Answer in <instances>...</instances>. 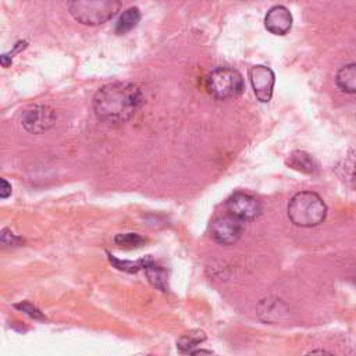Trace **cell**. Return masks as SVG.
I'll return each instance as SVG.
<instances>
[{
	"mask_svg": "<svg viewBox=\"0 0 356 356\" xmlns=\"http://www.w3.org/2000/svg\"><path fill=\"white\" fill-rule=\"evenodd\" d=\"M143 103L142 89L131 82H111L93 96V110L107 124H122L131 120Z\"/></svg>",
	"mask_w": 356,
	"mask_h": 356,
	"instance_id": "6da1fadb",
	"label": "cell"
},
{
	"mask_svg": "<svg viewBox=\"0 0 356 356\" xmlns=\"http://www.w3.org/2000/svg\"><path fill=\"white\" fill-rule=\"evenodd\" d=\"M327 206L316 192H298L288 203V217L298 227H316L324 221Z\"/></svg>",
	"mask_w": 356,
	"mask_h": 356,
	"instance_id": "7a4b0ae2",
	"label": "cell"
},
{
	"mask_svg": "<svg viewBox=\"0 0 356 356\" xmlns=\"http://www.w3.org/2000/svg\"><path fill=\"white\" fill-rule=\"evenodd\" d=\"M121 8V0H68L72 18L83 25H102L111 19Z\"/></svg>",
	"mask_w": 356,
	"mask_h": 356,
	"instance_id": "3957f363",
	"label": "cell"
},
{
	"mask_svg": "<svg viewBox=\"0 0 356 356\" xmlns=\"http://www.w3.org/2000/svg\"><path fill=\"white\" fill-rule=\"evenodd\" d=\"M206 89L213 97L218 100L232 99L242 93L243 78L234 68L218 67L207 75Z\"/></svg>",
	"mask_w": 356,
	"mask_h": 356,
	"instance_id": "277c9868",
	"label": "cell"
},
{
	"mask_svg": "<svg viewBox=\"0 0 356 356\" xmlns=\"http://www.w3.org/2000/svg\"><path fill=\"white\" fill-rule=\"evenodd\" d=\"M56 122V113L44 104L28 107L22 114V125L31 134H43Z\"/></svg>",
	"mask_w": 356,
	"mask_h": 356,
	"instance_id": "5b68a950",
	"label": "cell"
},
{
	"mask_svg": "<svg viewBox=\"0 0 356 356\" xmlns=\"http://www.w3.org/2000/svg\"><path fill=\"white\" fill-rule=\"evenodd\" d=\"M227 210L242 221H250L261 214V203L249 193L235 192L227 199Z\"/></svg>",
	"mask_w": 356,
	"mask_h": 356,
	"instance_id": "8992f818",
	"label": "cell"
},
{
	"mask_svg": "<svg viewBox=\"0 0 356 356\" xmlns=\"http://www.w3.org/2000/svg\"><path fill=\"white\" fill-rule=\"evenodd\" d=\"M243 222L232 214L221 216L211 224V236L221 245L235 243L243 234Z\"/></svg>",
	"mask_w": 356,
	"mask_h": 356,
	"instance_id": "52a82bcc",
	"label": "cell"
},
{
	"mask_svg": "<svg viewBox=\"0 0 356 356\" xmlns=\"http://www.w3.org/2000/svg\"><path fill=\"white\" fill-rule=\"evenodd\" d=\"M249 78L256 97L261 103H268L271 100L273 88L275 82V75L273 70L266 65H253L249 70Z\"/></svg>",
	"mask_w": 356,
	"mask_h": 356,
	"instance_id": "ba28073f",
	"label": "cell"
},
{
	"mask_svg": "<svg viewBox=\"0 0 356 356\" xmlns=\"http://www.w3.org/2000/svg\"><path fill=\"white\" fill-rule=\"evenodd\" d=\"M264 25L273 35H285L292 28V14L284 6H274L267 11Z\"/></svg>",
	"mask_w": 356,
	"mask_h": 356,
	"instance_id": "9c48e42d",
	"label": "cell"
},
{
	"mask_svg": "<svg viewBox=\"0 0 356 356\" xmlns=\"http://www.w3.org/2000/svg\"><path fill=\"white\" fill-rule=\"evenodd\" d=\"M335 82L341 90L346 93H356V63L339 68Z\"/></svg>",
	"mask_w": 356,
	"mask_h": 356,
	"instance_id": "30bf717a",
	"label": "cell"
},
{
	"mask_svg": "<svg viewBox=\"0 0 356 356\" xmlns=\"http://www.w3.org/2000/svg\"><path fill=\"white\" fill-rule=\"evenodd\" d=\"M206 339V334L202 330H192L185 332L177 342V348L181 353H192L197 345Z\"/></svg>",
	"mask_w": 356,
	"mask_h": 356,
	"instance_id": "8fae6325",
	"label": "cell"
},
{
	"mask_svg": "<svg viewBox=\"0 0 356 356\" xmlns=\"http://www.w3.org/2000/svg\"><path fill=\"white\" fill-rule=\"evenodd\" d=\"M140 19V13L136 7H129L127 8L121 15L120 18L117 19V24H115V32L118 35H122V33H127L129 32L131 29H134L138 22Z\"/></svg>",
	"mask_w": 356,
	"mask_h": 356,
	"instance_id": "7c38bea8",
	"label": "cell"
},
{
	"mask_svg": "<svg viewBox=\"0 0 356 356\" xmlns=\"http://www.w3.org/2000/svg\"><path fill=\"white\" fill-rule=\"evenodd\" d=\"M108 259H110V261L113 263V266H114L117 270L127 271V273H138L139 270H146V267H149V266L154 261L150 256L143 257V259H139V260H136V261L120 260V259L114 257L113 254H108Z\"/></svg>",
	"mask_w": 356,
	"mask_h": 356,
	"instance_id": "4fadbf2b",
	"label": "cell"
},
{
	"mask_svg": "<svg viewBox=\"0 0 356 356\" xmlns=\"http://www.w3.org/2000/svg\"><path fill=\"white\" fill-rule=\"evenodd\" d=\"M289 165L302 172H313L316 170V163L313 157L305 152H295L291 154Z\"/></svg>",
	"mask_w": 356,
	"mask_h": 356,
	"instance_id": "5bb4252c",
	"label": "cell"
},
{
	"mask_svg": "<svg viewBox=\"0 0 356 356\" xmlns=\"http://www.w3.org/2000/svg\"><path fill=\"white\" fill-rule=\"evenodd\" d=\"M114 242H115V245L122 246V248H138V246H142L146 242V239L138 234L127 232V234L115 235Z\"/></svg>",
	"mask_w": 356,
	"mask_h": 356,
	"instance_id": "9a60e30c",
	"label": "cell"
},
{
	"mask_svg": "<svg viewBox=\"0 0 356 356\" xmlns=\"http://www.w3.org/2000/svg\"><path fill=\"white\" fill-rule=\"evenodd\" d=\"M145 271H146V274H147L150 282H152L154 286H157V288L161 289V291H165V271H164L161 267H159V266L153 261L149 267H146Z\"/></svg>",
	"mask_w": 356,
	"mask_h": 356,
	"instance_id": "2e32d148",
	"label": "cell"
},
{
	"mask_svg": "<svg viewBox=\"0 0 356 356\" xmlns=\"http://www.w3.org/2000/svg\"><path fill=\"white\" fill-rule=\"evenodd\" d=\"M17 309L22 310L24 313H26L28 316H31L32 318H36V320H44V316L40 313L39 309H36L35 306H32L31 303L28 302H24V303H19V305H15Z\"/></svg>",
	"mask_w": 356,
	"mask_h": 356,
	"instance_id": "e0dca14e",
	"label": "cell"
},
{
	"mask_svg": "<svg viewBox=\"0 0 356 356\" xmlns=\"http://www.w3.org/2000/svg\"><path fill=\"white\" fill-rule=\"evenodd\" d=\"M1 242H3V245H17V243L24 242V239L17 236V235H14L8 229H3L1 231Z\"/></svg>",
	"mask_w": 356,
	"mask_h": 356,
	"instance_id": "ac0fdd59",
	"label": "cell"
},
{
	"mask_svg": "<svg viewBox=\"0 0 356 356\" xmlns=\"http://www.w3.org/2000/svg\"><path fill=\"white\" fill-rule=\"evenodd\" d=\"M11 195V184L7 182V179L1 178V188H0V197L7 199Z\"/></svg>",
	"mask_w": 356,
	"mask_h": 356,
	"instance_id": "d6986e66",
	"label": "cell"
},
{
	"mask_svg": "<svg viewBox=\"0 0 356 356\" xmlns=\"http://www.w3.org/2000/svg\"><path fill=\"white\" fill-rule=\"evenodd\" d=\"M11 56L10 54H1V64L3 67H8L11 64Z\"/></svg>",
	"mask_w": 356,
	"mask_h": 356,
	"instance_id": "ffe728a7",
	"label": "cell"
},
{
	"mask_svg": "<svg viewBox=\"0 0 356 356\" xmlns=\"http://www.w3.org/2000/svg\"><path fill=\"white\" fill-rule=\"evenodd\" d=\"M355 174H356V170H355Z\"/></svg>",
	"mask_w": 356,
	"mask_h": 356,
	"instance_id": "44dd1931",
	"label": "cell"
}]
</instances>
